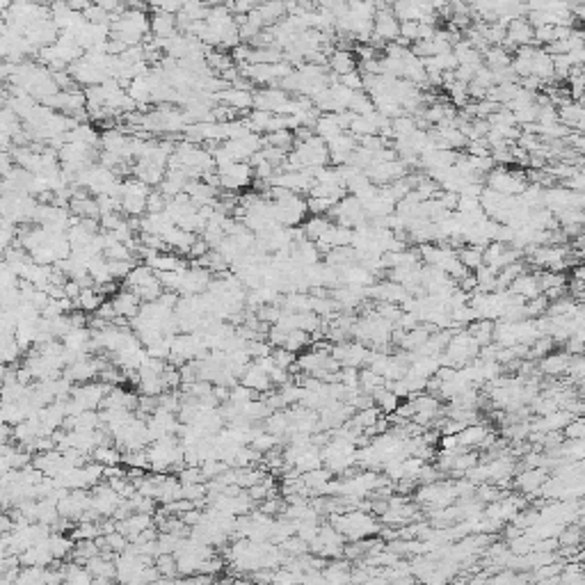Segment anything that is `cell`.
<instances>
[{"label":"cell","instance_id":"cell-8","mask_svg":"<svg viewBox=\"0 0 585 585\" xmlns=\"http://www.w3.org/2000/svg\"><path fill=\"white\" fill-rule=\"evenodd\" d=\"M286 90L282 87H263L259 92H254V108L256 110H268V112H282V108L288 103Z\"/></svg>","mask_w":585,"mask_h":585},{"label":"cell","instance_id":"cell-37","mask_svg":"<svg viewBox=\"0 0 585 585\" xmlns=\"http://www.w3.org/2000/svg\"><path fill=\"white\" fill-rule=\"evenodd\" d=\"M282 314H284V309L279 307V304H261V307L256 309V316H259V321L265 325H277Z\"/></svg>","mask_w":585,"mask_h":585},{"label":"cell","instance_id":"cell-25","mask_svg":"<svg viewBox=\"0 0 585 585\" xmlns=\"http://www.w3.org/2000/svg\"><path fill=\"white\" fill-rule=\"evenodd\" d=\"M103 302H105V298L99 293V288H96V286H90V288H83V293L78 295L76 307L80 309V311H85V314H94V311H96Z\"/></svg>","mask_w":585,"mask_h":585},{"label":"cell","instance_id":"cell-22","mask_svg":"<svg viewBox=\"0 0 585 585\" xmlns=\"http://www.w3.org/2000/svg\"><path fill=\"white\" fill-rule=\"evenodd\" d=\"M332 224L334 222L330 220V215H311L309 220L302 222V229H304V236L309 240H321L325 233L330 231Z\"/></svg>","mask_w":585,"mask_h":585},{"label":"cell","instance_id":"cell-17","mask_svg":"<svg viewBox=\"0 0 585 585\" xmlns=\"http://www.w3.org/2000/svg\"><path fill=\"white\" fill-rule=\"evenodd\" d=\"M178 33V21H176V14H169V12H162V10H155L151 14V35L158 37V39H167L171 35Z\"/></svg>","mask_w":585,"mask_h":585},{"label":"cell","instance_id":"cell-2","mask_svg":"<svg viewBox=\"0 0 585 585\" xmlns=\"http://www.w3.org/2000/svg\"><path fill=\"white\" fill-rule=\"evenodd\" d=\"M151 192V185L139 181L137 176L121 181V210L130 217H142L146 213V197Z\"/></svg>","mask_w":585,"mask_h":585},{"label":"cell","instance_id":"cell-19","mask_svg":"<svg viewBox=\"0 0 585 585\" xmlns=\"http://www.w3.org/2000/svg\"><path fill=\"white\" fill-rule=\"evenodd\" d=\"M544 480H547V469H544V466H537V469H526L521 475H517L514 487L521 489L524 494H533V491H537L544 485Z\"/></svg>","mask_w":585,"mask_h":585},{"label":"cell","instance_id":"cell-21","mask_svg":"<svg viewBox=\"0 0 585 585\" xmlns=\"http://www.w3.org/2000/svg\"><path fill=\"white\" fill-rule=\"evenodd\" d=\"M482 62L491 69V71H498V69L512 67V53L503 46H489V49L482 53Z\"/></svg>","mask_w":585,"mask_h":585},{"label":"cell","instance_id":"cell-14","mask_svg":"<svg viewBox=\"0 0 585 585\" xmlns=\"http://www.w3.org/2000/svg\"><path fill=\"white\" fill-rule=\"evenodd\" d=\"M489 434L491 432L482 423H471V425L462 427L455 436H457L459 448H482V443L487 441Z\"/></svg>","mask_w":585,"mask_h":585},{"label":"cell","instance_id":"cell-38","mask_svg":"<svg viewBox=\"0 0 585 585\" xmlns=\"http://www.w3.org/2000/svg\"><path fill=\"white\" fill-rule=\"evenodd\" d=\"M21 353H23V346L19 343L17 337H3V359H5V364L19 362Z\"/></svg>","mask_w":585,"mask_h":585},{"label":"cell","instance_id":"cell-49","mask_svg":"<svg viewBox=\"0 0 585 585\" xmlns=\"http://www.w3.org/2000/svg\"><path fill=\"white\" fill-rule=\"evenodd\" d=\"M208 249H210V247H208L206 240H204V238H197V240H194V243H192V247H190V252H188V254H190V256H194V261H197V259H201V256H204V254L208 252Z\"/></svg>","mask_w":585,"mask_h":585},{"label":"cell","instance_id":"cell-24","mask_svg":"<svg viewBox=\"0 0 585 585\" xmlns=\"http://www.w3.org/2000/svg\"><path fill=\"white\" fill-rule=\"evenodd\" d=\"M316 133L325 139V142H330V139H334L346 130L341 128V124L337 119V112H323L321 119H318V124H316Z\"/></svg>","mask_w":585,"mask_h":585},{"label":"cell","instance_id":"cell-12","mask_svg":"<svg viewBox=\"0 0 585 585\" xmlns=\"http://www.w3.org/2000/svg\"><path fill=\"white\" fill-rule=\"evenodd\" d=\"M112 304H115L117 314L124 316V318H128V321H133V318H135V316L139 314V307H142V300H139L137 295L130 291V288H121V291H117V293H115Z\"/></svg>","mask_w":585,"mask_h":585},{"label":"cell","instance_id":"cell-30","mask_svg":"<svg viewBox=\"0 0 585 585\" xmlns=\"http://www.w3.org/2000/svg\"><path fill=\"white\" fill-rule=\"evenodd\" d=\"M49 542H51V549H53V556H56V560L71 558V551L76 547L74 537H67V535L56 533V530H53L51 537H49Z\"/></svg>","mask_w":585,"mask_h":585},{"label":"cell","instance_id":"cell-52","mask_svg":"<svg viewBox=\"0 0 585 585\" xmlns=\"http://www.w3.org/2000/svg\"><path fill=\"white\" fill-rule=\"evenodd\" d=\"M384 3H387V5H389V7H393V5H396V3H398V0H384Z\"/></svg>","mask_w":585,"mask_h":585},{"label":"cell","instance_id":"cell-48","mask_svg":"<svg viewBox=\"0 0 585 585\" xmlns=\"http://www.w3.org/2000/svg\"><path fill=\"white\" fill-rule=\"evenodd\" d=\"M181 519H183V524H185V526L192 528V526L201 524V519H204V512L197 510V508H192V510H188V512H183V514H181Z\"/></svg>","mask_w":585,"mask_h":585},{"label":"cell","instance_id":"cell-10","mask_svg":"<svg viewBox=\"0 0 585 585\" xmlns=\"http://www.w3.org/2000/svg\"><path fill=\"white\" fill-rule=\"evenodd\" d=\"M19 558H21V565H26V567H49L53 563H58L56 556H53V549H51L49 540L37 542V544H33V547H28Z\"/></svg>","mask_w":585,"mask_h":585},{"label":"cell","instance_id":"cell-41","mask_svg":"<svg viewBox=\"0 0 585 585\" xmlns=\"http://www.w3.org/2000/svg\"><path fill=\"white\" fill-rule=\"evenodd\" d=\"M167 204H169V199L155 188L149 192V197H146V213H162V210L167 208Z\"/></svg>","mask_w":585,"mask_h":585},{"label":"cell","instance_id":"cell-29","mask_svg":"<svg viewBox=\"0 0 585 585\" xmlns=\"http://www.w3.org/2000/svg\"><path fill=\"white\" fill-rule=\"evenodd\" d=\"M263 427H265L268 432L277 434V436H286L288 432H291V418H288L286 412L277 409V412H272L268 418H265Z\"/></svg>","mask_w":585,"mask_h":585},{"label":"cell","instance_id":"cell-47","mask_svg":"<svg viewBox=\"0 0 585 585\" xmlns=\"http://www.w3.org/2000/svg\"><path fill=\"white\" fill-rule=\"evenodd\" d=\"M94 316H99L101 321H105V323H115L117 316H119V314H117L115 304H112V300H110V302H103V304H101V307L94 311Z\"/></svg>","mask_w":585,"mask_h":585},{"label":"cell","instance_id":"cell-42","mask_svg":"<svg viewBox=\"0 0 585 585\" xmlns=\"http://www.w3.org/2000/svg\"><path fill=\"white\" fill-rule=\"evenodd\" d=\"M83 17L87 19L90 23H110L112 14L105 10V7H101L99 3H92L87 10L83 12Z\"/></svg>","mask_w":585,"mask_h":585},{"label":"cell","instance_id":"cell-6","mask_svg":"<svg viewBox=\"0 0 585 585\" xmlns=\"http://www.w3.org/2000/svg\"><path fill=\"white\" fill-rule=\"evenodd\" d=\"M124 503V496L117 491L110 482H99L92 487V505L99 510L101 517H112L115 510Z\"/></svg>","mask_w":585,"mask_h":585},{"label":"cell","instance_id":"cell-31","mask_svg":"<svg viewBox=\"0 0 585 585\" xmlns=\"http://www.w3.org/2000/svg\"><path fill=\"white\" fill-rule=\"evenodd\" d=\"M92 459H96V462L103 466H117L124 462V455L119 448H110V443H103V446H99L94 453H92Z\"/></svg>","mask_w":585,"mask_h":585},{"label":"cell","instance_id":"cell-5","mask_svg":"<svg viewBox=\"0 0 585 585\" xmlns=\"http://www.w3.org/2000/svg\"><path fill=\"white\" fill-rule=\"evenodd\" d=\"M115 384H108V382H80L78 387H74L71 396L78 402L83 405L85 409H101L108 391H110Z\"/></svg>","mask_w":585,"mask_h":585},{"label":"cell","instance_id":"cell-32","mask_svg":"<svg viewBox=\"0 0 585 585\" xmlns=\"http://www.w3.org/2000/svg\"><path fill=\"white\" fill-rule=\"evenodd\" d=\"M348 110L355 112V115H371L373 110H378V108H375V103H373V96L368 94V92L359 90V92H355L353 101H350Z\"/></svg>","mask_w":585,"mask_h":585},{"label":"cell","instance_id":"cell-40","mask_svg":"<svg viewBox=\"0 0 585 585\" xmlns=\"http://www.w3.org/2000/svg\"><path fill=\"white\" fill-rule=\"evenodd\" d=\"M337 201L327 199V197H309L307 199V206H309V213L311 215H330V210L334 208Z\"/></svg>","mask_w":585,"mask_h":585},{"label":"cell","instance_id":"cell-16","mask_svg":"<svg viewBox=\"0 0 585 585\" xmlns=\"http://www.w3.org/2000/svg\"><path fill=\"white\" fill-rule=\"evenodd\" d=\"M240 382H243L245 387L254 389V391H259V393L272 391V380H270V375H268V373H265L256 362H252V364L247 366V371L243 373V378H240Z\"/></svg>","mask_w":585,"mask_h":585},{"label":"cell","instance_id":"cell-4","mask_svg":"<svg viewBox=\"0 0 585 585\" xmlns=\"http://www.w3.org/2000/svg\"><path fill=\"white\" fill-rule=\"evenodd\" d=\"M535 44V28L526 17L512 19L508 26H505V42L501 44L503 49H508L510 53H514L521 46Z\"/></svg>","mask_w":585,"mask_h":585},{"label":"cell","instance_id":"cell-51","mask_svg":"<svg viewBox=\"0 0 585 585\" xmlns=\"http://www.w3.org/2000/svg\"><path fill=\"white\" fill-rule=\"evenodd\" d=\"M183 5H185V0H162V5L158 7V10L169 12V14H178L183 10Z\"/></svg>","mask_w":585,"mask_h":585},{"label":"cell","instance_id":"cell-50","mask_svg":"<svg viewBox=\"0 0 585 585\" xmlns=\"http://www.w3.org/2000/svg\"><path fill=\"white\" fill-rule=\"evenodd\" d=\"M83 293V286L78 279H67V284H65V295L67 298H71V300H78V295Z\"/></svg>","mask_w":585,"mask_h":585},{"label":"cell","instance_id":"cell-20","mask_svg":"<svg viewBox=\"0 0 585 585\" xmlns=\"http://www.w3.org/2000/svg\"><path fill=\"white\" fill-rule=\"evenodd\" d=\"M259 12L265 21V28H272L277 26L279 21H284L288 17V10H286V3L284 0H263L259 5Z\"/></svg>","mask_w":585,"mask_h":585},{"label":"cell","instance_id":"cell-44","mask_svg":"<svg viewBox=\"0 0 585 585\" xmlns=\"http://www.w3.org/2000/svg\"><path fill=\"white\" fill-rule=\"evenodd\" d=\"M400 37L414 44L421 39V21H400Z\"/></svg>","mask_w":585,"mask_h":585},{"label":"cell","instance_id":"cell-11","mask_svg":"<svg viewBox=\"0 0 585 585\" xmlns=\"http://www.w3.org/2000/svg\"><path fill=\"white\" fill-rule=\"evenodd\" d=\"M217 101L233 108V110H238L240 115H247L249 108H254V92L240 90V87H227L222 92H217Z\"/></svg>","mask_w":585,"mask_h":585},{"label":"cell","instance_id":"cell-35","mask_svg":"<svg viewBox=\"0 0 585 585\" xmlns=\"http://www.w3.org/2000/svg\"><path fill=\"white\" fill-rule=\"evenodd\" d=\"M311 341H314V339H311L309 332H304V330H291V332H286V341H284L282 348H288V350H293V353H298V350L307 348Z\"/></svg>","mask_w":585,"mask_h":585},{"label":"cell","instance_id":"cell-23","mask_svg":"<svg viewBox=\"0 0 585 585\" xmlns=\"http://www.w3.org/2000/svg\"><path fill=\"white\" fill-rule=\"evenodd\" d=\"M332 475H334V473L327 469V466H321V469L300 473V478H302V482H304V487L309 489V494H311V491H314V494H321L323 487L332 480Z\"/></svg>","mask_w":585,"mask_h":585},{"label":"cell","instance_id":"cell-36","mask_svg":"<svg viewBox=\"0 0 585 585\" xmlns=\"http://www.w3.org/2000/svg\"><path fill=\"white\" fill-rule=\"evenodd\" d=\"M155 567L160 569V574L165 579H174L178 574V565H176V556L174 553H158L155 556Z\"/></svg>","mask_w":585,"mask_h":585},{"label":"cell","instance_id":"cell-7","mask_svg":"<svg viewBox=\"0 0 585 585\" xmlns=\"http://www.w3.org/2000/svg\"><path fill=\"white\" fill-rule=\"evenodd\" d=\"M373 37L382 39V42H396L400 37V19L393 14V7H384L378 10L375 21H373Z\"/></svg>","mask_w":585,"mask_h":585},{"label":"cell","instance_id":"cell-15","mask_svg":"<svg viewBox=\"0 0 585 585\" xmlns=\"http://www.w3.org/2000/svg\"><path fill=\"white\" fill-rule=\"evenodd\" d=\"M508 291L512 295H517V298L521 300H533L537 298V295H542V288H540V279H537V275H528V272H524V275H519L514 282L510 284Z\"/></svg>","mask_w":585,"mask_h":585},{"label":"cell","instance_id":"cell-1","mask_svg":"<svg viewBox=\"0 0 585 585\" xmlns=\"http://www.w3.org/2000/svg\"><path fill=\"white\" fill-rule=\"evenodd\" d=\"M332 526H337L341 533L346 535L348 542L366 540V537H373L380 533L375 517H371L368 512H362V510H346V512L332 514Z\"/></svg>","mask_w":585,"mask_h":585},{"label":"cell","instance_id":"cell-46","mask_svg":"<svg viewBox=\"0 0 585 585\" xmlns=\"http://www.w3.org/2000/svg\"><path fill=\"white\" fill-rule=\"evenodd\" d=\"M339 80L346 85V87L355 90V92L364 90V74L359 71V69H355V71H350V74H346V76H339Z\"/></svg>","mask_w":585,"mask_h":585},{"label":"cell","instance_id":"cell-18","mask_svg":"<svg viewBox=\"0 0 585 585\" xmlns=\"http://www.w3.org/2000/svg\"><path fill=\"white\" fill-rule=\"evenodd\" d=\"M162 238H165L167 247L174 249L176 254H188L190 247H192V243L197 240V233L185 231L183 227H178V224H176V227H171Z\"/></svg>","mask_w":585,"mask_h":585},{"label":"cell","instance_id":"cell-43","mask_svg":"<svg viewBox=\"0 0 585 585\" xmlns=\"http://www.w3.org/2000/svg\"><path fill=\"white\" fill-rule=\"evenodd\" d=\"M272 357H275V362L286 371H291L293 366L298 364V357H295L293 350H288V348H275L272 350Z\"/></svg>","mask_w":585,"mask_h":585},{"label":"cell","instance_id":"cell-13","mask_svg":"<svg viewBox=\"0 0 585 585\" xmlns=\"http://www.w3.org/2000/svg\"><path fill=\"white\" fill-rule=\"evenodd\" d=\"M327 69H330L332 74H337V76H346L350 71H355V69H359V60L355 56V51L334 49L330 53V60H327Z\"/></svg>","mask_w":585,"mask_h":585},{"label":"cell","instance_id":"cell-39","mask_svg":"<svg viewBox=\"0 0 585 585\" xmlns=\"http://www.w3.org/2000/svg\"><path fill=\"white\" fill-rule=\"evenodd\" d=\"M176 478L181 480V485H190V482H206L208 478L204 475V471H201V466H181L176 473Z\"/></svg>","mask_w":585,"mask_h":585},{"label":"cell","instance_id":"cell-27","mask_svg":"<svg viewBox=\"0 0 585 585\" xmlns=\"http://www.w3.org/2000/svg\"><path fill=\"white\" fill-rule=\"evenodd\" d=\"M457 256H459V261L464 263V268L471 270V272L478 270L480 265H485V249H482V247H475V245L459 247Z\"/></svg>","mask_w":585,"mask_h":585},{"label":"cell","instance_id":"cell-9","mask_svg":"<svg viewBox=\"0 0 585 585\" xmlns=\"http://www.w3.org/2000/svg\"><path fill=\"white\" fill-rule=\"evenodd\" d=\"M69 71H71V76L76 78V83L78 85H85V87H92V85H103L108 78L105 71L103 69H99V67H94L92 65V62H87V60H78V62H74L71 67H69Z\"/></svg>","mask_w":585,"mask_h":585},{"label":"cell","instance_id":"cell-26","mask_svg":"<svg viewBox=\"0 0 585 585\" xmlns=\"http://www.w3.org/2000/svg\"><path fill=\"white\" fill-rule=\"evenodd\" d=\"M373 400H375L382 414H393V412L400 407V398H398L389 387H380L378 391H373Z\"/></svg>","mask_w":585,"mask_h":585},{"label":"cell","instance_id":"cell-3","mask_svg":"<svg viewBox=\"0 0 585 585\" xmlns=\"http://www.w3.org/2000/svg\"><path fill=\"white\" fill-rule=\"evenodd\" d=\"M220 171V188L229 192H238L247 188L249 183H254V167L249 160L243 162H231V165L217 169Z\"/></svg>","mask_w":585,"mask_h":585},{"label":"cell","instance_id":"cell-33","mask_svg":"<svg viewBox=\"0 0 585 585\" xmlns=\"http://www.w3.org/2000/svg\"><path fill=\"white\" fill-rule=\"evenodd\" d=\"M14 585H46V567H26L19 572V579Z\"/></svg>","mask_w":585,"mask_h":585},{"label":"cell","instance_id":"cell-45","mask_svg":"<svg viewBox=\"0 0 585 585\" xmlns=\"http://www.w3.org/2000/svg\"><path fill=\"white\" fill-rule=\"evenodd\" d=\"M247 350H249V355H252V359H261V357L272 355V343H265L263 339H254L247 343Z\"/></svg>","mask_w":585,"mask_h":585},{"label":"cell","instance_id":"cell-28","mask_svg":"<svg viewBox=\"0 0 585 585\" xmlns=\"http://www.w3.org/2000/svg\"><path fill=\"white\" fill-rule=\"evenodd\" d=\"M263 139L268 146H279V149H284V151H291L295 146V142H298V139H295V130H291V128L265 133Z\"/></svg>","mask_w":585,"mask_h":585},{"label":"cell","instance_id":"cell-34","mask_svg":"<svg viewBox=\"0 0 585 585\" xmlns=\"http://www.w3.org/2000/svg\"><path fill=\"white\" fill-rule=\"evenodd\" d=\"M101 533V524L96 521H78V526L71 530V537L74 540H96Z\"/></svg>","mask_w":585,"mask_h":585}]
</instances>
